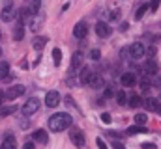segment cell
<instances>
[{
    "label": "cell",
    "instance_id": "cell-1",
    "mask_svg": "<svg viewBox=\"0 0 161 149\" xmlns=\"http://www.w3.org/2000/svg\"><path fill=\"white\" fill-rule=\"evenodd\" d=\"M69 125H71V116L66 114V112H58V114H54V116L49 117V129L53 132H62Z\"/></svg>",
    "mask_w": 161,
    "mask_h": 149
},
{
    "label": "cell",
    "instance_id": "cell-2",
    "mask_svg": "<svg viewBox=\"0 0 161 149\" xmlns=\"http://www.w3.org/2000/svg\"><path fill=\"white\" fill-rule=\"evenodd\" d=\"M26 90H25V86H21V84H17V86H11V88H8L6 91H4V99H8V101H13V99H17V97H21L23 93H25Z\"/></svg>",
    "mask_w": 161,
    "mask_h": 149
},
{
    "label": "cell",
    "instance_id": "cell-3",
    "mask_svg": "<svg viewBox=\"0 0 161 149\" xmlns=\"http://www.w3.org/2000/svg\"><path fill=\"white\" fill-rule=\"evenodd\" d=\"M40 108V101L36 99V97H30L25 105H23V114L25 116H32V114H36Z\"/></svg>",
    "mask_w": 161,
    "mask_h": 149
},
{
    "label": "cell",
    "instance_id": "cell-4",
    "mask_svg": "<svg viewBox=\"0 0 161 149\" xmlns=\"http://www.w3.org/2000/svg\"><path fill=\"white\" fill-rule=\"evenodd\" d=\"M86 84H88L92 90H101V88L105 86V80H103L101 74H90V78L86 80Z\"/></svg>",
    "mask_w": 161,
    "mask_h": 149
},
{
    "label": "cell",
    "instance_id": "cell-5",
    "mask_svg": "<svg viewBox=\"0 0 161 149\" xmlns=\"http://www.w3.org/2000/svg\"><path fill=\"white\" fill-rule=\"evenodd\" d=\"M45 105H47L49 108L58 106V105H60V93H58V91H49V93L45 95Z\"/></svg>",
    "mask_w": 161,
    "mask_h": 149
},
{
    "label": "cell",
    "instance_id": "cell-6",
    "mask_svg": "<svg viewBox=\"0 0 161 149\" xmlns=\"http://www.w3.org/2000/svg\"><path fill=\"white\" fill-rule=\"evenodd\" d=\"M144 52H146V49H144V45H142V43H133V45L129 47V54H131L135 60L142 58V56H144Z\"/></svg>",
    "mask_w": 161,
    "mask_h": 149
},
{
    "label": "cell",
    "instance_id": "cell-7",
    "mask_svg": "<svg viewBox=\"0 0 161 149\" xmlns=\"http://www.w3.org/2000/svg\"><path fill=\"white\" fill-rule=\"evenodd\" d=\"M111 26L107 24V23H96V34H97V37H109L111 36Z\"/></svg>",
    "mask_w": 161,
    "mask_h": 149
},
{
    "label": "cell",
    "instance_id": "cell-8",
    "mask_svg": "<svg viewBox=\"0 0 161 149\" xmlns=\"http://www.w3.org/2000/svg\"><path fill=\"white\" fill-rule=\"evenodd\" d=\"M69 138H71V142L77 146V147H84V144H86V138H84V134L80 132V131H73L71 134H69Z\"/></svg>",
    "mask_w": 161,
    "mask_h": 149
},
{
    "label": "cell",
    "instance_id": "cell-9",
    "mask_svg": "<svg viewBox=\"0 0 161 149\" xmlns=\"http://www.w3.org/2000/svg\"><path fill=\"white\" fill-rule=\"evenodd\" d=\"M86 34H88V26H86V23H77L75 28H73V36L77 37V39H82V37H86Z\"/></svg>",
    "mask_w": 161,
    "mask_h": 149
},
{
    "label": "cell",
    "instance_id": "cell-10",
    "mask_svg": "<svg viewBox=\"0 0 161 149\" xmlns=\"http://www.w3.org/2000/svg\"><path fill=\"white\" fill-rule=\"evenodd\" d=\"M82 67V52H73V56H71V73H75L77 69Z\"/></svg>",
    "mask_w": 161,
    "mask_h": 149
},
{
    "label": "cell",
    "instance_id": "cell-11",
    "mask_svg": "<svg viewBox=\"0 0 161 149\" xmlns=\"http://www.w3.org/2000/svg\"><path fill=\"white\" fill-rule=\"evenodd\" d=\"M0 149H17V142H15V136L13 134H6L4 140H2V146Z\"/></svg>",
    "mask_w": 161,
    "mask_h": 149
},
{
    "label": "cell",
    "instance_id": "cell-12",
    "mask_svg": "<svg viewBox=\"0 0 161 149\" xmlns=\"http://www.w3.org/2000/svg\"><path fill=\"white\" fill-rule=\"evenodd\" d=\"M0 19H2L4 23H9V21H13V19H15V9H13L11 6L4 8V9H2V13H0Z\"/></svg>",
    "mask_w": 161,
    "mask_h": 149
},
{
    "label": "cell",
    "instance_id": "cell-13",
    "mask_svg": "<svg viewBox=\"0 0 161 149\" xmlns=\"http://www.w3.org/2000/svg\"><path fill=\"white\" fill-rule=\"evenodd\" d=\"M32 138H34V142H38V144H47V142H49V134H47V131H43V129H38V131L32 134Z\"/></svg>",
    "mask_w": 161,
    "mask_h": 149
},
{
    "label": "cell",
    "instance_id": "cell-14",
    "mask_svg": "<svg viewBox=\"0 0 161 149\" xmlns=\"http://www.w3.org/2000/svg\"><path fill=\"white\" fill-rule=\"evenodd\" d=\"M146 110H150V112H158L159 110V103L156 101V99H152V97H148V99H144L142 103H141Z\"/></svg>",
    "mask_w": 161,
    "mask_h": 149
},
{
    "label": "cell",
    "instance_id": "cell-15",
    "mask_svg": "<svg viewBox=\"0 0 161 149\" xmlns=\"http://www.w3.org/2000/svg\"><path fill=\"white\" fill-rule=\"evenodd\" d=\"M122 86H127V88H131V86H135V82H137V78H135V74L133 73H124L120 78Z\"/></svg>",
    "mask_w": 161,
    "mask_h": 149
},
{
    "label": "cell",
    "instance_id": "cell-16",
    "mask_svg": "<svg viewBox=\"0 0 161 149\" xmlns=\"http://www.w3.org/2000/svg\"><path fill=\"white\" fill-rule=\"evenodd\" d=\"M144 73L148 74V76H154V74H158V64H156L154 60H148V62L144 64Z\"/></svg>",
    "mask_w": 161,
    "mask_h": 149
},
{
    "label": "cell",
    "instance_id": "cell-17",
    "mask_svg": "<svg viewBox=\"0 0 161 149\" xmlns=\"http://www.w3.org/2000/svg\"><path fill=\"white\" fill-rule=\"evenodd\" d=\"M13 112H17V106L15 105H0V117L11 116Z\"/></svg>",
    "mask_w": 161,
    "mask_h": 149
},
{
    "label": "cell",
    "instance_id": "cell-18",
    "mask_svg": "<svg viewBox=\"0 0 161 149\" xmlns=\"http://www.w3.org/2000/svg\"><path fill=\"white\" fill-rule=\"evenodd\" d=\"M40 6H41V0H30V4H28V13H30V17H34V15H38V11H40Z\"/></svg>",
    "mask_w": 161,
    "mask_h": 149
},
{
    "label": "cell",
    "instance_id": "cell-19",
    "mask_svg": "<svg viewBox=\"0 0 161 149\" xmlns=\"http://www.w3.org/2000/svg\"><path fill=\"white\" fill-rule=\"evenodd\" d=\"M45 43H47V37L43 36H38L34 41H32V47L36 49V50H43V47H45Z\"/></svg>",
    "mask_w": 161,
    "mask_h": 149
},
{
    "label": "cell",
    "instance_id": "cell-20",
    "mask_svg": "<svg viewBox=\"0 0 161 149\" xmlns=\"http://www.w3.org/2000/svg\"><path fill=\"white\" fill-rule=\"evenodd\" d=\"M90 74H92V71L88 69V67H80V74H79V82L80 84H86V80L90 78Z\"/></svg>",
    "mask_w": 161,
    "mask_h": 149
},
{
    "label": "cell",
    "instance_id": "cell-21",
    "mask_svg": "<svg viewBox=\"0 0 161 149\" xmlns=\"http://www.w3.org/2000/svg\"><path fill=\"white\" fill-rule=\"evenodd\" d=\"M8 71H9V64L8 62H0V80H4L8 76Z\"/></svg>",
    "mask_w": 161,
    "mask_h": 149
},
{
    "label": "cell",
    "instance_id": "cell-22",
    "mask_svg": "<svg viewBox=\"0 0 161 149\" xmlns=\"http://www.w3.org/2000/svg\"><path fill=\"white\" fill-rule=\"evenodd\" d=\"M23 37H25V30H23V24H19V26L13 30V39H15V41H21Z\"/></svg>",
    "mask_w": 161,
    "mask_h": 149
},
{
    "label": "cell",
    "instance_id": "cell-23",
    "mask_svg": "<svg viewBox=\"0 0 161 149\" xmlns=\"http://www.w3.org/2000/svg\"><path fill=\"white\" fill-rule=\"evenodd\" d=\"M141 103H142V99H141L139 95H131V97H129V106H131V108L141 106Z\"/></svg>",
    "mask_w": 161,
    "mask_h": 149
},
{
    "label": "cell",
    "instance_id": "cell-24",
    "mask_svg": "<svg viewBox=\"0 0 161 149\" xmlns=\"http://www.w3.org/2000/svg\"><path fill=\"white\" fill-rule=\"evenodd\" d=\"M53 58H54V65L62 64V52H60V49H53Z\"/></svg>",
    "mask_w": 161,
    "mask_h": 149
},
{
    "label": "cell",
    "instance_id": "cell-25",
    "mask_svg": "<svg viewBox=\"0 0 161 149\" xmlns=\"http://www.w3.org/2000/svg\"><path fill=\"white\" fill-rule=\"evenodd\" d=\"M141 132H144V125H135L127 129V134H141Z\"/></svg>",
    "mask_w": 161,
    "mask_h": 149
},
{
    "label": "cell",
    "instance_id": "cell-26",
    "mask_svg": "<svg viewBox=\"0 0 161 149\" xmlns=\"http://www.w3.org/2000/svg\"><path fill=\"white\" fill-rule=\"evenodd\" d=\"M116 101H118V105H125V103H127V95H125L124 90H120V91L116 93Z\"/></svg>",
    "mask_w": 161,
    "mask_h": 149
},
{
    "label": "cell",
    "instance_id": "cell-27",
    "mask_svg": "<svg viewBox=\"0 0 161 149\" xmlns=\"http://www.w3.org/2000/svg\"><path fill=\"white\" fill-rule=\"evenodd\" d=\"M146 121H148V117H146L144 114H137V116H135V123H137V125H146Z\"/></svg>",
    "mask_w": 161,
    "mask_h": 149
},
{
    "label": "cell",
    "instance_id": "cell-28",
    "mask_svg": "<svg viewBox=\"0 0 161 149\" xmlns=\"http://www.w3.org/2000/svg\"><path fill=\"white\" fill-rule=\"evenodd\" d=\"M146 9H148V4H142V6L137 9V15H135V17H137V19H142L144 13H146Z\"/></svg>",
    "mask_w": 161,
    "mask_h": 149
},
{
    "label": "cell",
    "instance_id": "cell-29",
    "mask_svg": "<svg viewBox=\"0 0 161 149\" xmlns=\"http://www.w3.org/2000/svg\"><path fill=\"white\" fill-rule=\"evenodd\" d=\"M41 23H43V19H40V21H38V17L34 15V19H32V24H30L34 32H38V28H40V26H41Z\"/></svg>",
    "mask_w": 161,
    "mask_h": 149
},
{
    "label": "cell",
    "instance_id": "cell-30",
    "mask_svg": "<svg viewBox=\"0 0 161 149\" xmlns=\"http://www.w3.org/2000/svg\"><path fill=\"white\" fill-rule=\"evenodd\" d=\"M90 58H92V60H94V62H97V60H99V58H101V52H99V50H97V49H94V50H92V52H90Z\"/></svg>",
    "mask_w": 161,
    "mask_h": 149
},
{
    "label": "cell",
    "instance_id": "cell-31",
    "mask_svg": "<svg viewBox=\"0 0 161 149\" xmlns=\"http://www.w3.org/2000/svg\"><path fill=\"white\" fill-rule=\"evenodd\" d=\"M96 146H97L99 149H109L107 147V144L103 142V138H96Z\"/></svg>",
    "mask_w": 161,
    "mask_h": 149
},
{
    "label": "cell",
    "instance_id": "cell-32",
    "mask_svg": "<svg viewBox=\"0 0 161 149\" xmlns=\"http://www.w3.org/2000/svg\"><path fill=\"white\" fill-rule=\"evenodd\" d=\"M109 19H111V21H118V19H120V11H118V9H114V11H111V15H109Z\"/></svg>",
    "mask_w": 161,
    "mask_h": 149
},
{
    "label": "cell",
    "instance_id": "cell-33",
    "mask_svg": "<svg viewBox=\"0 0 161 149\" xmlns=\"http://www.w3.org/2000/svg\"><path fill=\"white\" fill-rule=\"evenodd\" d=\"M101 121H103V123H107V125H109V123H111V121H113V119H111V114H107V112H103V114H101Z\"/></svg>",
    "mask_w": 161,
    "mask_h": 149
},
{
    "label": "cell",
    "instance_id": "cell-34",
    "mask_svg": "<svg viewBox=\"0 0 161 149\" xmlns=\"http://www.w3.org/2000/svg\"><path fill=\"white\" fill-rule=\"evenodd\" d=\"M158 8H159V0H152L150 2V9L152 11H158Z\"/></svg>",
    "mask_w": 161,
    "mask_h": 149
},
{
    "label": "cell",
    "instance_id": "cell-35",
    "mask_svg": "<svg viewBox=\"0 0 161 149\" xmlns=\"http://www.w3.org/2000/svg\"><path fill=\"white\" fill-rule=\"evenodd\" d=\"M141 149H158L156 147V144H150V142H146V144H142Z\"/></svg>",
    "mask_w": 161,
    "mask_h": 149
},
{
    "label": "cell",
    "instance_id": "cell-36",
    "mask_svg": "<svg viewBox=\"0 0 161 149\" xmlns=\"http://www.w3.org/2000/svg\"><path fill=\"white\" fill-rule=\"evenodd\" d=\"M103 95H105V99H109V97H113V88H107Z\"/></svg>",
    "mask_w": 161,
    "mask_h": 149
},
{
    "label": "cell",
    "instance_id": "cell-37",
    "mask_svg": "<svg viewBox=\"0 0 161 149\" xmlns=\"http://www.w3.org/2000/svg\"><path fill=\"white\" fill-rule=\"evenodd\" d=\"M23 149H36V146H34L32 142H28V144H25V146H23Z\"/></svg>",
    "mask_w": 161,
    "mask_h": 149
},
{
    "label": "cell",
    "instance_id": "cell-38",
    "mask_svg": "<svg viewBox=\"0 0 161 149\" xmlns=\"http://www.w3.org/2000/svg\"><path fill=\"white\" fill-rule=\"evenodd\" d=\"M113 149H124V146L118 144V142H114V144H113Z\"/></svg>",
    "mask_w": 161,
    "mask_h": 149
},
{
    "label": "cell",
    "instance_id": "cell-39",
    "mask_svg": "<svg viewBox=\"0 0 161 149\" xmlns=\"http://www.w3.org/2000/svg\"><path fill=\"white\" fill-rule=\"evenodd\" d=\"M127 28H129V24H127V23H122V24H120V30H122V32H124V30H127Z\"/></svg>",
    "mask_w": 161,
    "mask_h": 149
},
{
    "label": "cell",
    "instance_id": "cell-40",
    "mask_svg": "<svg viewBox=\"0 0 161 149\" xmlns=\"http://www.w3.org/2000/svg\"><path fill=\"white\" fill-rule=\"evenodd\" d=\"M0 56H2V49H0Z\"/></svg>",
    "mask_w": 161,
    "mask_h": 149
},
{
    "label": "cell",
    "instance_id": "cell-41",
    "mask_svg": "<svg viewBox=\"0 0 161 149\" xmlns=\"http://www.w3.org/2000/svg\"><path fill=\"white\" fill-rule=\"evenodd\" d=\"M0 101H2V95H0Z\"/></svg>",
    "mask_w": 161,
    "mask_h": 149
},
{
    "label": "cell",
    "instance_id": "cell-42",
    "mask_svg": "<svg viewBox=\"0 0 161 149\" xmlns=\"http://www.w3.org/2000/svg\"><path fill=\"white\" fill-rule=\"evenodd\" d=\"M159 112H161V106H159Z\"/></svg>",
    "mask_w": 161,
    "mask_h": 149
},
{
    "label": "cell",
    "instance_id": "cell-43",
    "mask_svg": "<svg viewBox=\"0 0 161 149\" xmlns=\"http://www.w3.org/2000/svg\"><path fill=\"white\" fill-rule=\"evenodd\" d=\"M0 36H2V34H0Z\"/></svg>",
    "mask_w": 161,
    "mask_h": 149
}]
</instances>
